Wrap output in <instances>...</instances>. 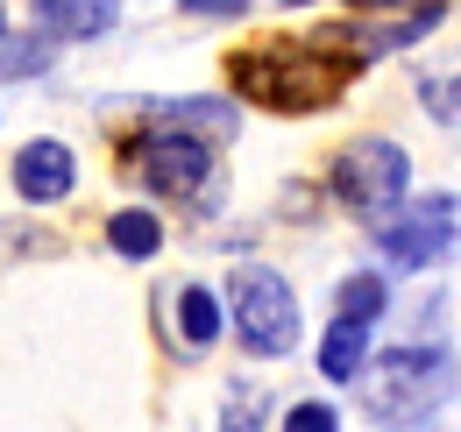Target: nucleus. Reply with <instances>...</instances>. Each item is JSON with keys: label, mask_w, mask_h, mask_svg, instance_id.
Listing matches in <instances>:
<instances>
[{"label": "nucleus", "mask_w": 461, "mask_h": 432, "mask_svg": "<svg viewBox=\"0 0 461 432\" xmlns=\"http://www.w3.org/2000/svg\"><path fill=\"white\" fill-rule=\"evenodd\" d=\"M36 22L58 43H93L121 22V0H36Z\"/></svg>", "instance_id": "9"}, {"label": "nucleus", "mask_w": 461, "mask_h": 432, "mask_svg": "<svg viewBox=\"0 0 461 432\" xmlns=\"http://www.w3.org/2000/svg\"><path fill=\"white\" fill-rule=\"evenodd\" d=\"M135 177L164 199H199L206 177H213V149L206 142H185V135H142L135 142Z\"/></svg>", "instance_id": "6"}, {"label": "nucleus", "mask_w": 461, "mask_h": 432, "mask_svg": "<svg viewBox=\"0 0 461 432\" xmlns=\"http://www.w3.org/2000/svg\"><path fill=\"white\" fill-rule=\"evenodd\" d=\"M228 305H234V333H241V347L249 355H291L298 347V298H291V284L277 270H234L228 284Z\"/></svg>", "instance_id": "5"}, {"label": "nucleus", "mask_w": 461, "mask_h": 432, "mask_svg": "<svg viewBox=\"0 0 461 432\" xmlns=\"http://www.w3.org/2000/svg\"><path fill=\"white\" fill-rule=\"evenodd\" d=\"M177 326H185L192 347H213V340H221V298H213L206 284H185V291H177Z\"/></svg>", "instance_id": "13"}, {"label": "nucleus", "mask_w": 461, "mask_h": 432, "mask_svg": "<svg viewBox=\"0 0 461 432\" xmlns=\"http://www.w3.org/2000/svg\"><path fill=\"white\" fill-rule=\"evenodd\" d=\"M376 241H384L391 270H433V263L461 256V192H426V199L398 206L376 227Z\"/></svg>", "instance_id": "4"}, {"label": "nucleus", "mask_w": 461, "mask_h": 432, "mask_svg": "<svg viewBox=\"0 0 461 432\" xmlns=\"http://www.w3.org/2000/svg\"><path fill=\"white\" fill-rule=\"evenodd\" d=\"M71 184H78V163L64 142H22V157H14V192L29 199V206H58L71 199Z\"/></svg>", "instance_id": "7"}, {"label": "nucleus", "mask_w": 461, "mask_h": 432, "mask_svg": "<svg viewBox=\"0 0 461 432\" xmlns=\"http://www.w3.org/2000/svg\"><path fill=\"white\" fill-rule=\"evenodd\" d=\"M362 362H369V326L334 320V326H327V340H320V376L348 382V376H362Z\"/></svg>", "instance_id": "10"}, {"label": "nucleus", "mask_w": 461, "mask_h": 432, "mask_svg": "<svg viewBox=\"0 0 461 432\" xmlns=\"http://www.w3.org/2000/svg\"><path fill=\"white\" fill-rule=\"evenodd\" d=\"M362 7H369V14H391V7H404V0H362Z\"/></svg>", "instance_id": "19"}, {"label": "nucleus", "mask_w": 461, "mask_h": 432, "mask_svg": "<svg viewBox=\"0 0 461 432\" xmlns=\"http://www.w3.org/2000/svg\"><path fill=\"white\" fill-rule=\"evenodd\" d=\"M177 7H185V14H221V22H241L256 0H177Z\"/></svg>", "instance_id": "18"}, {"label": "nucleus", "mask_w": 461, "mask_h": 432, "mask_svg": "<svg viewBox=\"0 0 461 432\" xmlns=\"http://www.w3.org/2000/svg\"><path fill=\"white\" fill-rule=\"evenodd\" d=\"M107 248H114V256H128V263L157 256V248H164V220H157V213H142V206H128V213L107 220Z\"/></svg>", "instance_id": "12"}, {"label": "nucleus", "mask_w": 461, "mask_h": 432, "mask_svg": "<svg viewBox=\"0 0 461 432\" xmlns=\"http://www.w3.org/2000/svg\"><path fill=\"white\" fill-rule=\"evenodd\" d=\"M334 199H341L355 220H369V227H384V220L404 206V192H411V157H404L391 135H362V142H348L341 157H334Z\"/></svg>", "instance_id": "2"}, {"label": "nucleus", "mask_w": 461, "mask_h": 432, "mask_svg": "<svg viewBox=\"0 0 461 432\" xmlns=\"http://www.w3.org/2000/svg\"><path fill=\"white\" fill-rule=\"evenodd\" d=\"M0 29H7V7H0Z\"/></svg>", "instance_id": "20"}, {"label": "nucleus", "mask_w": 461, "mask_h": 432, "mask_svg": "<svg viewBox=\"0 0 461 432\" xmlns=\"http://www.w3.org/2000/svg\"><path fill=\"white\" fill-rule=\"evenodd\" d=\"M426 113L440 128H461V71L455 78H426Z\"/></svg>", "instance_id": "15"}, {"label": "nucleus", "mask_w": 461, "mask_h": 432, "mask_svg": "<svg viewBox=\"0 0 461 432\" xmlns=\"http://www.w3.org/2000/svg\"><path fill=\"white\" fill-rule=\"evenodd\" d=\"M285 432H341V411H334V404H291Z\"/></svg>", "instance_id": "17"}, {"label": "nucleus", "mask_w": 461, "mask_h": 432, "mask_svg": "<svg viewBox=\"0 0 461 432\" xmlns=\"http://www.w3.org/2000/svg\"><path fill=\"white\" fill-rule=\"evenodd\" d=\"M362 57H327L320 43H249L228 57V78L249 107L270 113H320L341 100Z\"/></svg>", "instance_id": "1"}, {"label": "nucleus", "mask_w": 461, "mask_h": 432, "mask_svg": "<svg viewBox=\"0 0 461 432\" xmlns=\"http://www.w3.org/2000/svg\"><path fill=\"white\" fill-rule=\"evenodd\" d=\"M221 432H263V397H256L249 382H234V397H228V418H221Z\"/></svg>", "instance_id": "16"}, {"label": "nucleus", "mask_w": 461, "mask_h": 432, "mask_svg": "<svg viewBox=\"0 0 461 432\" xmlns=\"http://www.w3.org/2000/svg\"><path fill=\"white\" fill-rule=\"evenodd\" d=\"M234 128H241V113L228 100H157L149 107V135H185V142H228Z\"/></svg>", "instance_id": "8"}, {"label": "nucleus", "mask_w": 461, "mask_h": 432, "mask_svg": "<svg viewBox=\"0 0 461 432\" xmlns=\"http://www.w3.org/2000/svg\"><path fill=\"white\" fill-rule=\"evenodd\" d=\"M391 312V284L376 270H362V276H348L341 291H334V320H348V326H376Z\"/></svg>", "instance_id": "11"}, {"label": "nucleus", "mask_w": 461, "mask_h": 432, "mask_svg": "<svg viewBox=\"0 0 461 432\" xmlns=\"http://www.w3.org/2000/svg\"><path fill=\"white\" fill-rule=\"evenodd\" d=\"M455 382H461V369L447 347H426V340L419 347H391L369 369V411L376 418H426L433 404L455 397Z\"/></svg>", "instance_id": "3"}, {"label": "nucleus", "mask_w": 461, "mask_h": 432, "mask_svg": "<svg viewBox=\"0 0 461 432\" xmlns=\"http://www.w3.org/2000/svg\"><path fill=\"white\" fill-rule=\"evenodd\" d=\"M50 43H36V36H14V43H0V78H36V71H50Z\"/></svg>", "instance_id": "14"}]
</instances>
